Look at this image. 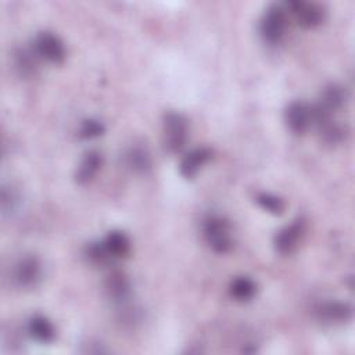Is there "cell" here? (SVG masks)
<instances>
[{"label": "cell", "instance_id": "cell-1", "mask_svg": "<svg viewBox=\"0 0 355 355\" xmlns=\"http://www.w3.org/2000/svg\"><path fill=\"white\" fill-rule=\"evenodd\" d=\"M189 137V122L184 115L179 112H166L164 115L162 144L165 151L175 154L179 153Z\"/></svg>", "mask_w": 355, "mask_h": 355}, {"label": "cell", "instance_id": "cell-2", "mask_svg": "<svg viewBox=\"0 0 355 355\" xmlns=\"http://www.w3.org/2000/svg\"><path fill=\"white\" fill-rule=\"evenodd\" d=\"M287 28V11L282 4L269 6L259 24V32L262 39L269 44H277L282 42Z\"/></svg>", "mask_w": 355, "mask_h": 355}, {"label": "cell", "instance_id": "cell-3", "mask_svg": "<svg viewBox=\"0 0 355 355\" xmlns=\"http://www.w3.org/2000/svg\"><path fill=\"white\" fill-rule=\"evenodd\" d=\"M202 232L207 244L218 254L227 252L232 245V234H230V225L226 219L220 216H208L204 220Z\"/></svg>", "mask_w": 355, "mask_h": 355}, {"label": "cell", "instance_id": "cell-4", "mask_svg": "<svg viewBox=\"0 0 355 355\" xmlns=\"http://www.w3.org/2000/svg\"><path fill=\"white\" fill-rule=\"evenodd\" d=\"M295 22L302 28H315L324 19V10L320 4L306 0H290L284 4Z\"/></svg>", "mask_w": 355, "mask_h": 355}, {"label": "cell", "instance_id": "cell-5", "mask_svg": "<svg viewBox=\"0 0 355 355\" xmlns=\"http://www.w3.org/2000/svg\"><path fill=\"white\" fill-rule=\"evenodd\" d=\"M35 53L51 64H61L65 60V46L53 32H39L33 40Z\"/></svg>", "mask_w": 355, "mask_h": 355}, {"label": "cell", "instance_id": "cell-6", "mask_svg": "<svg viewBox=\"0 0 355 355\" xmlns=\"http://www.w3.org/2000/svg\"><path fill=\"white\" fill-rule=\"evenodd\" d=\"M304 232H305L304 219H301V218L295 219L294 222L284 226L283 229H280L276 233V236L273 239L275 250L282 255L293 254L297 250V247L304 236Z\"/></svg>", "mask_w": 355, "mask_h": 355}, {"label": "cell", "instance_id": "cell-7", "mask_svg": "<svg viewBox=\"0 0 355 355\" xmlns=\"http://www.w3.org/2000/svg\"><path fill=\"white\" fill-rule=\"evenodd\" d=\"M284 121L295 135H304L312 125V107L305 101H293L284 111Z\"/></svg>", "mask_w": 355, "mask_h": 355}, {"label": "cell", "instance_id": "cell-8", "mask_svg": "<svg viewBox=\"0 0 355 355\" xmlns=\"http://www.w3.org/2000/svg\"><path fill=\"white\" fill-rule=\"evenodd\" d=\"M42 275V266L36 257L25 255L14 266V282L19 287H32L35 286Z\"/></svg>", "mask_w": 355, "mask_h": 355}, {"label": "cell", "instance_id": "cell-9", "mask_svg": "<svg viewBox=\"0 0 355 355\" xmlns=\"http://www.w3.org/2000/svg\"><path fill=\"white\" fill-rule=\"evenodd\" d=\"M212 158V150L208 147H198L189 151L180 162V175L186 179H191L197 172Z\"/></svg>", "mask_w": 355, "mask_h": 355}, {"label": "cell", "instance_id": "cell-10", "mask_svg": "<svg viewBox=\"0 0 355 355\" xmlns=\"http://www.w3.org/2000/svg\"><path fill=\"white\" fill-rule=\"evenodd\" d=\"M315 312L320 320L347 322L352 316V308L347 302L327 301L316 305Z\"/></svg>", "mask_w": 355, "mask_h": 355}, {"label": "cell", "instance_id": "cell-11", "mask_svg": "<svg viewBox=\"0 0 355 355\" xmlns=\"http://www.w3.org/2000/svg\"><path fill=\"white\" fill-rule=\"evenodd\" d=\"M103 165V155L96 151V150H90L87 151L78 169H76V173H75V180L79 183V184H85V183H89L94 176L96 173L100 171Z\"/></svg>", "mask_w": 355, "mask_h": 355}, {"label": "cell", "instance_id": "cell-12", "mask_svg": "<svg viewBox=\"0 0 355 355\" xmlns=\"http://www.w3.org/2000/svg\"><path fill=\"white\" fill-rule=\"evenodd\" d=\"M103 244L114 261L125 258L130 252V241L128 236L121 230L110 232L103 240Z\"/></svg>", "mask_w": 355, "mask_h": 355}, {"label": "cell", "instance_id": "cell-13", "mask_svg": "<svg viewBox=\"0 0 355 355\" xmlns=\"http://www.w3.org/2000/svg\"><path fill=\"white\" fill-rule=\"evenodd\" d=\"M28 333L39 343H51L55 338V329L53 323L40 315H36L28 322Z\"/></svg>", "mask_w": 355, "mask_h": 355}, {"label": "cell", "instance_id": "cell-14", "mask_svg": "<svg viewBox=\"0 0 355 355\" xmlns=\"http://www.w3.org/2000/svg\"><path fill=\"white\" fill-rule=\"evenodd\" d=\"M105 291H107L110 298H112L114 301L121 302V301L126 300L129 293H130L129 280L126 279V276L123 273L112 272L107 276Z\"/></svg>", "mask_w": 355, "mask_h": 355}, {"label": "cell", "instance_id": "cell-15", "mask_svg": "<svg viewBox=\"0 0 355 355\" xmlns=\"http://www.w3.org/2000/svg\"><path fill=\"white\" fill-rule=\"evenodd\" d=\"M257 293V283L248 276H237L229 284V294L240 302H247L254 298Z\"/></svg>", "mask_w": 355, "mask_h": 355}, {"label": "cell", "instance_id": "cell-16", "mask_svg": "<svg viewBox=\"0 0 355 355\" xmlns=\"http://www.w3.org/2000/svg\"><path fill=\"white\" fill-rule=\"evenodd\" d=\"M125 159L128 166L139 173L147 172L151 168V157L150 153L141 147V146H133L130 147L126 154H125Z\"/></svg>", "mask_w": 355, "mask_h": 355}, {"label": "cell", "instance_id": "cell-17", "mask_svg": "<svg viewBox=\"0 0 355 355\" xmlns=\"http://www.w3.org/2000/svg\"><path fill=\"white\" fill-rule=\"evenodd\" d=\"M85 255L87 258V261L96 266H107L110 263H112V258L110 257V254L107 252L103 241H94L87 244Z\"/></svg>", "mask_w": 355, "mask_h": 355}, {"label": "cell", "instance_id": "cell-18", "mask_svg": "<svg viewBox=\"0 0 355 355\" xmlns=\"http://www.w3.org/2000/svg\"><path fill=\"white\" fill-rule=\"evenodd\" d=\"M255 202L263 211H266L272 215H282L286 208V204L280 197L270 194V193H265V191H261L255 196Z\"/></svg>", "mask_w": 355, "mask_h": 355}, {"label": "cell", "instance_id": "cell-19", "mask_svg": "<svg viewBox=\"0 0 355 355\" xmlns=\"http://www.w3.org/2000/svg\"><path fill=\"white\" fill-rule=\"evenodd\" d=\"M35 54L24 49L17 50L14 61H15V69L21 76H31L32 73H35V69H36V60L33 57Z\"/></svg>", "mask_w": 355, "mask_h": 355}, {"label": "cell", "instance_id": "cell-20", "mask_svg": "<svg viewBox=\"0 0 355 355\" xmlns=\"http://www.w3.org/2000/svg\"><path fill=\"white\" fill-rule=\"evenodd\" d=\"M105 128L103 125V122L97 121V119H93V118H89V119H85L79 128V136L82 139H94V137H98L104 133Z\"/></svg>", "mask_w": 355, "mask_h": 355}]
</instances>
